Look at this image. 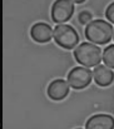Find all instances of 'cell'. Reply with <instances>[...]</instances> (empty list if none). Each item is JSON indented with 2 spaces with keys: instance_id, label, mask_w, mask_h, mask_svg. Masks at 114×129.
Here are the masks:
<instances>
[{
  "instance_id": "obj_11",
  "label": "cell",
  "mask_w": 114,
  "mask_h": 129,
  "mask_svg": "<svg viewBox=\"0 0 114 129\" xmlns=\"http://www.w3.org/2000/svg\"><path fill=\"white\" fill-rule=\"evenodd\" d=\"M78 20H79L80 24L87 25V24H89V23L93 20V15H92L90 11H88V10H83V11L79 13V15H78Z\"/></svg>"
},
{
  "instance_id": "obj_6",
  "label": "cell",
  "mask_w": 114,
  "mask_h": 129,
  "mask_svg": "<svg viewBox=\"0 0 114 129\" xmlns=\"http://www.w3.org/2000/svg\"><path fill=\"white\" fill-rule=\"evenodd\" d=\"M69 90H70V86L68 84V82L62 78H58L50 82V84L48 85V89H46V94L49 99L54 102H60L68 96Z\"/></svg>"
},
{
  "instance_id": "obj_4",
  "label": "cell",
  "mask_w": 114,
  "mask_h": 129,
  "mask_svg": "<svg viewBox=\"0 0 114 129\" xmlns=\"http://www.w3.org/2000/svg\"><path fill=\"white\" fill-rule=\"evenodd\" d=\"M75 4L72 0H54L50 8V16L54 23L67 24L74 15Z\"/></svg>"
},
{
  "instance_id": "obj_16",
  "label": "cell",
  "mask_w": 114,
  "mask_h": 129,
  "mask_svg": "<svg viewBox=\"0 0 114 129\" xmlns=\"http://www.w3.org/2000/svg\"><path fill=\"white\" fill-rule=\"evenodd\" d=\"M0 129H1V128H0Z\"/></svg>"
},
{
  "instance_id": "obj_14",
  "label": "cell",
  "mask_w": 114,
  "mask_h": 129,
  "mask_svg": "<svg viewBox=\"0 0 114 129\" xmlns=\"http://www.w3.org/2000/svg\"><path fill=\"white\" fill-rule=\"evenodd\" d=\"M113 39H114V29H113Z\"/></svg>"
},
{
  "instance_id": "obj_7",
  "label": "cell",
  "mask_w": 114,
  "mask_h": 129,
  "mask_svg": "<svg viewBox=\"0 0 114 129\" xmlns=\"http://www.w3.org/2000/svg\"><path fill=\"white\" fill-rule=\"evenodd\" d=\"M30 37L38 44H46L53 39V28L44 21H38L30 28Z\"/></svg>"
},
{
  "instance_id": "obj_9",
  "label": "cell",
  "mask_w": 114,
  "mask_h": 129,
  "mask_svg": "<svg viewBox=\"0 0 114 129\" xmlns=\"http://www.w3.org/2000/svg\"><path fill=\"white\" fill-rule=\"evenodd\" d=\"M93 80L98 86L107 88L112 85L114 82V70L108 68L107 65H98L93 70Z\"/></svg>"
},
{
  "instance_id": "obj_1",
  "label": "cell",
  "mask_w": 114,
  "mask_h": 129,
  "mask_svg": "<svg viewBox=\"0 0 114 129\" xmlns=\"http://www.w3.org/2000/svg\"><path fill=\"white\" fill-rule=\"evenodd\" d=\"M84 35L89 43L104 45L113 39V26L104 19H93L89 24L85 25Z\"/></svg>"
},
{
  "instance_id": "obj_5",
  "label": "cell",
  "mask_w": 114,
  "mask_h": 129,
  "mask_svg": "<svg viewBox=\"0 0 114 129\" xmlns=\"http://www.w3.org/2000/svg\"><path fill=\"white\" fill-rule=\"evenodd\" d=\"M93 80V72L89 68L74 67L67 77V82L69 86L74 90H80L89 85Z\"/></svg>"
},
{
  "instance_id": "obj_2",
  "label": "cell",
  "mask_w": 114,
  "mask_h": 129,
  "mask_svg": "<svg viewBox=\"0 0 114 129\" xmlns=\"http://www.w3.org/2000/svg\"><path fill=\"white\" fill-rule=\"evenodd\" d=\"M74 59L84 68H95L102 61V49L93 43L84 42L73 50Z\"/></svg>"
},
{
  "instance_id": "obj_13",
  "label": "cell",
  "mask_w": 114,
  "mask_h": 129,
  "mask_svg": "<svg viewBox=\"0 0 114 129\" xmlns=\"http://www.w3.org/2000/svg\"><path fill=\"white\" fill-rule=\"evenodd\" d=\"M74 4H83V3H85L87 0H72Z\"/></svg>"
},
{
  "instance_id": "obj_12",
  "label": "cell",
  "mask_w": 114,
  "mask_h": 129,
  "mask_svg": "<svg viewBox=\"0 0 114 129\" xmlns=\"http://www.w3.org/2000/svg\"><path fill=\"white\" fill-rule=\"evenodd\" d=\"M105 18H107V20L110 24H114V1H112L107 6V9H105Z\"/></svg>"
},
{
  "instance_id": "obj_10",
  "label": "cell",
  "mask_w": 114,
  "mask_h": 129,
  "mask_svg": "<svg viewBox=\"0 0 114 129\" xmlns=\"http://www.w3.org/2000/svg\"><path fill=\"white\" fill-rule=\"evenodd\" d=\"M102 61H103L104 65H107L108 68L114 69V44L108 45V46L102 51Z\"/></svg>"
},
{
  "instance_id": "obj_8",
  "label": "cell",
  "mask_w": 114,
  "mask_h": 129,
  "mask_svg": "<svg viewBox=\"0 0 114 129\" xmlns=\"http://www.w3.org/2000/svg\"><path fill=\"white\" fill-rule=\"evenodd\" d=\"M84 129H114V117L105 113H98L88 118Z\"/></svg>"
},
{
  "instance_id": "obj_15",
  "label": "cell",
  "mask_w": 114,
  "mask_h": 129,
  "mask_svg": "<svg viewBox=\"0 0 114 129\" xmlns=\"http://www.w3.org/2000/svg\"><path fill=\"white\" fill-rule=\"evenodd\" d=\"M75 129H83V128H75Z\"/></svg>"
},
{
  "instance_id": "obj_3",
  "label": "cell",
  "mask_w": 114,
  "mask_h": 129,
  "mask_svg": "<svg viewBox=\"0 0 114 129\" xmlns=\"http://www.w3.org/2000/svg\"><path fill=\"white\" fill-rule=\"evenodd\" d=\"M53 39L60 48L72 50L79 44V34L69 24H58L53 29Z\"/></svg>"
}]
</instances>
